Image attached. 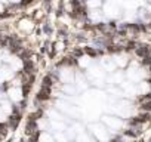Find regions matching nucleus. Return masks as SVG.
Returning a JSON list of instances; mask_svg holds the SVG:
<instances>
[{"mask_svg": "<svg viewBox=\"0 0 151 142\" xmlns=\"http://www.w3.org/2000/svg\"><path fill=\"white\" fill-rule=\"evenodd\" d=\"M25 130H27V133H28V135L34 133V132L37 130V124H36V120H30V118H28V123H27V127H25Z\"/></svg>", "mask_w": 151, "mask_h": 142, "instance_id": "3", "label": "nucleus"}, {"mask_svg": "<svg viewBox=\"0 0 151 142\" xmlns=\"http://www.w3.org/2000/svg\"><path fill=\"white\" fill-rule=\"evenodd\" d=\"M19 120H21V114H19V113H14V114L9 117V120H8V124H9V127L15 129V127L18 126Z\"/></svg>", "mask_w": 151, "mask_h": 142, "instance_id": "1", "label": "nucleus"}, {"mask_svg": "<svg viewBox=\"0 0 151 142\" xmlns=\"http://www.w3.org/2000/svg\"><path fill=\"white\" fill-rule=\"evenodd\" d=\"M42 115H43V111H37V113H34V114L30 115V120H37V118L42 117Z\"/></svg>", "mask_w": 151, "mask_h": 142, "instance_id": "5", "label": "nucleus"}, {"mask_svg": "<svg viewBox=\"0 0 151 142\" xmlns=\"http://www.w3.org/2000/svg\"><path fill=\"white\" fill-rule=\"evenodd\" d=\"M111 142H122L120 139H116V141H111Z\"/></svg>", "mask_w": 151, "mask_h": 142, "instance_id": "7", "label": "nucleus"}, {"mask_svg": "<svg viewBox=\"0 0 151 142\" xmlns=\"http://www.w3.org/2000/svg\"><path fill=\"white\" fill-rule=\"evenodd\" d=\"M142 110H144V111H150V110H151V99H150L148 102H144V104H142Z\"/></svg>", "mask_w": 151, "mask_h": 142, "instance_id": "6", "label": "nucleus"}, {"mask_svg": "<svg viewBox=\"0 0 151 142\" xmlns=\"http://www.w3.org/2000/svg\"><path fill=\"white\" fill-rule=\"evenodd\" d=\"M8 126H9V124L0 123V136H5V135L8 133Z\"/></svg>", "mask_w": 151, "mask_h": 142, "instance_id": "4", "label": "nucleus"}, {"mask_svg": "<svg viewBox=\"0 0 151 142\" xmlns=\"http://www.w3.org/2000/svg\"><path fill=\"white\" fill-rule=\"evenodd\" d=\"M49 87H43V89H40V92L37 93V99L39 101H46V99H49Z\"/></svg>", "mask_w": 151, "mask_h": 142, "instance_id": "2", "label": "nucleus"}]
</instances>
